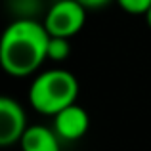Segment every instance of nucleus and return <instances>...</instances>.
Wrapping results in <instances>:
<instances>
[{
  "instance_id": "1",
  "label": "nucleus",
  "mask_w": 151,
  "mask_h": 151,
  "mask_svg": "<svg viewBox=\"0 0 151 151\" xmlns=\"http://www.w3.org/2000/svg\"><path fill=\"white\" fill-rule=\"evenodd\" d=\"M50 35L44 23L17 19L4 31L0 40V65L12 77H29L48 58Z\"/></svg>"
},
{
  "instance_id": "2",
  "label": "nucleus",
  "mask_w": 151,
  "mask_h": 151,
  "mask_svg": "<svg viewBox=\"0 0 151 151\" xmlns=\"http://www.w3.org/2000/svg\"><path fill=\"white\" fill-rule=\"evenodd\" d=\"M78 81L65 69H50L33 81L29 90V101L38 113L58 115L65 107L77 103Z\"/></svg>"
},
{
  "instance_id": "3",
  "label": "nucleus",
  "mask_w": 151,
  "mask_h": 151,
  "mask_svg": "<svg viewBox=\"0 0 151 151\" xmlns=\"http://www.w3.org/2000/svg\"><path fill=\"white\" fill-rule=\"evenodd\" d=\"M86 8L77 0H58L46 12L44 27L50 37L71 38L84 27Z\"/></svg>"
},
{
  "instance_id": "4",
  "label": "nucleus",
  "mask_w": 151,
  "mask_h": 151,
  "mask_svg": "<svg viewBox=\"0 0 151 151\" xmlns=\"http://www.w3.org/2000/svg\"><path fill=\"white\" fill-rule=\"evenodd\" d=\"M29 128L25 122V111L15 100L8 96L0 98V145L8 147V145L19 144Z\"/></svg>"
},
{
  "instance_id": "5",
  "label": "nucleus",
  "mask_w": 151,
  "mask_h": 151,
  "mask_svg": "<svg viewBox=\"0 0 151 151\" xmlns=\"http://www.w3.org/2000/svg\"><path fill=\"white\" fill-rule=\"evenodd\" d=\"M88 126H90L88 113L77 103L65 107L58 115H54V130L59 136V140H65V142L81 140L88 132Z\"/></svg>"
},
{
  "instance_id": "6",
  "label": "nucleus",
  "mask_w": 151,
  "mask_h": 151,
  "mask_svg": "<svg viewBox=\"0 0 151 151\" xmlns=\"http://www.w3.org/2000/svg\"><path fill=\"white\" fill-rule=\"evenodd\" d=\"M19 145L23 151H59V136L55 130L35 124L25 130Z\"/></svg>"
},
{
  "instance_id": "7",
  "label": "nucleus",
  "mask_w": 151,
  "mask_h": 151,
  "mask_svg": "<svg viewBox=\"0 0 151 151\" xmlns=\"http://www.w3.org/2000/svg\"><path fill=\"white\" fill-rule=\"evenodd\" d=\"M71 54V44L69 38L61 37H50L48 42V59L52 61H65Z\"/></svg>"
},
{
  "instance_id": "8",
  "label": "nucleus",
  "mask_w": 151,
  "mask_h": 151,
  "mask_svg": "<svg viewBox=\"0 0 151 151\" xmlns=\"http://www.w3.org/2000/svg\"><path fill=\"white\" fill-rule=\"evenodd\" d=\"M119 6L122 8L124 12H128V14H142L145 15V12L149 10L151 6V0H117Z\"/></svg>"
},
{
  "instance_id": "9",
  "label": "nucleus",
  "mask_w": 151,
  "mask_h": 151,
  "mask_svg": "<svg viewBox=\"0 0 151 151\" xmlns=\"http://www.w3.org/2000/svg\"><path fill=\"white\" fill-rule=\"evenodd\" d=\"M81 6H84L86 10H100V8L107 6L111 0H77Z\"/></svg>"
},
{
  "instance_id": "10",
  "label": "nucleus",
  "mask_w": 151,
  "mask_h": 151,
  "mask_svg": "<svg viewBox=\"0 0 151 151\" xmlns=\"http://www.w3.org/2000/svg\"><path fill=\"white\" fill-rule=\"evenodd\" d=\"M145 23H147V27L151 29V6H149V10L145 12Z\"/></svg>"
}]
</instances>
